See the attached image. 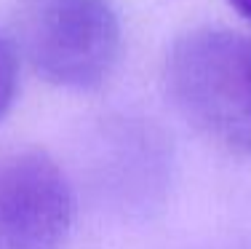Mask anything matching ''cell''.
I'll return each mask as SVG.
<instances>
[{
    "mask_svg": "<svg viewBox=\"0 0 251 249\" xmlns=\"http://www.w3.org/2000/svg\"><path fill=\"white\" fill-rule=\"evenodd\" d=\"M166 88L176 110L214 145L251 158V38L227 27H193L166 54Z\"/></svg>",
    "mask_w": 251,
    "mask_h": 249,
    "instance_id": "obj_1",
    "label": "cell"
},
{
    "mask_svg": "<svg viewBox=\"0 0 251 249\" xmlns=\"http://www.w3.org/2000/svg\"><path fill=\"white\" fill-rule=\"evenodd\" d=\"M14 49L46 83L91 91L121 59V19L112 0H19Z\"/></svg>",
    "mask_w": 251,
    "mask_h": 249,
    "instance_id": "obj_2",
    "label": "cell"
},
{
    "mask_svg": "<svg viewBox=\"0 0 251 249\" xmlns=\"http://www.w3.org/2000/svg\"><path fill=\"white\" fill-rule=\"evenodd\" d=\"M75 220V193L38 147L0 156V249H59Z\"/></svg>",
    "mask_w": 251,
    "mask_h": 249,
    "instance_id": "obj_3",
    "label": "cell"
},
{
    "mask_svg": "<svg viewBox=\"0 0 251 249\" xmlns=\"http://www.w3.org/2000/svg\"><path fill=\"white\" fill-rule=\"evenodd\" d=\"M19 88V54L14 43L0 35V121L11 110Z\"/></svg>",
    "mask_w": 251,
    "mask_h": 249,
    "instance_id": "obj_4",
    "label": "cell"
},
{
    "mask_svg": "<svg viewBox=\"0 0 251 249\" xmlns=\"http://www.w3.org/2000/svg\"><path fill=\"white\" fill-rule=\"evenodd\" d=\"M227 3H230L232 8H235L238 14L243 16V19L251 22V0H227Z\"/></svg>",
    "mask_w": 251,
    "mask_h": 249,
    "instance_id": "obj_5",
    "label": "cell"
}]
</instances>
